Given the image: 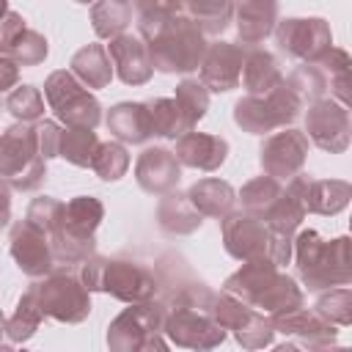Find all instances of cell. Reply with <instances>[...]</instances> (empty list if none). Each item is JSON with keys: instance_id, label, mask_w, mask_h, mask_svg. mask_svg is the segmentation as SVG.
<instances>
[{"instance_id": "30bf717a", "label": "cell", "mask_w": 352, "mask_h": 352, "mask_svg": "<svg viewBox=\"0 0 352 352\" xmlns=\"http://www.w3.org/2000/svg\"><path fill=\"white\" fill-rule=\"evenodd\" d=\"M107 124L118 138L132 140V143H140L151 132V118H148V110L143 104H118L110 113Z\"/></svg>"}, {"instance_id": "9a60e30c", "label": "cell", "mask_w": 352, "mask_h": 352, "mask_svg": "<svg viewBox=\"0 0 352 352\" xmlns=\"http://www.w3.org/2000/svg\"><path fill=\"white\" fill-rule=\"evenodd\" d=\"M41 316H44V314H41V308H38L36 294H33V292L25 294V297L19 300V305H16L14 319L8 322V336H11L14 341H22V338L33 336V330H36V324H38Z\"/></svg>"}, {"instance_id": "ac0fdd59", "label": "cell", "mask_w": 352, "mask_h": 352, "mask_svg": "<svg viewBox=\"0 0 352 352\" xmlns=\"http://www.w3.org/2000/svg\"><path fill=\"white\" fill-rule=\"evenodd\" d=\"M91 165L99 170L102 179H118L126 170L129 160H126V151L121 146H102V148H96Z\"/></svg>"}, {"instance_id": "5b68a950", "label": "cell", "mask_w": 352, "mask_h": 352, "mask_svg": "<svg viewBox=\"0 0 352 352\" xmlns=\"http://www.w3.org/2000/svg\"><path fill=\"white\" fill-rule=\"evenodd\" d=\"M311 138L330 151L346 146V110L336 104H316L311 110Z\"/></svg>"}, {"instance_id": "8fae6325", "label": "cell", "mask_w": 352, "mask_h": 352, "mask_svg": "<svg viewBox=\"0 0 352 352\" xmlns=\"http://www.w3.org/2000/svg\"><path fill=\"white\" fill-rule=\"evenodd\" d=\"M228 52L231 47H214L209 60L204 63V80L212 85V91H228L242 74V69H228Z\"/></svg>"}, {"instance_id": "7a4b0ae2", "label": "cell", "mask_w": 352, "mask_h": 352, "mask_svg": "<svg viewBox=\"0 0 352 352\" xmlns=\"http://www.w3.org/2000/svg\"><path fill=\"white\" fill-rule=\"evenodd\" d=\"M47 99L55 107V113L74 124V126H94L99 121V104L94 102V96H88L66 72H58L50 77L47 82Z\"/></svg>"}, {"instance_id": "52a82bcc", "label": "cell", "mask_w": 352, "mask_h": 352, "mask_svg": "<svg viewBox=\"0 0 352 352\" xmlns=\"http://www.w3.org/2000/svg\"><path fill=\"white\" fill-rule=\"evenodd\" d=\"M14 258L19 261V267L28 272V275H41L50 270V253L41 242V231L36 226H25V228H16L14 234Z\"/></svg>"}, {"instance_id": "3957f363", "label": "cell", "mask_w": 352, "mask_h": 352, "mask_svg": "<svg viewBox=\"0 0 352 352\" xmlns=\"http://www.w3.org/2000/svg\"><path fill=\"white\" fill-rule=\"evenodd\" d=\"M33 294L38 300L41 314H50L60 322H80L91 311L82 286L74 283L72 278H52Z\"/></svg>"}, {"instance_id": "d6986e66", "label": "cell", "mask_w": 352, "mask_h": 352, "mask_svg": "<svg viewBox=\"0 0 352 352\" xmlns=\"http://www.w3.org/2000/svg\"><path fill=\"white\" fill-rule=\"evenodd\" d=\"M8 110L19 118H36L41 113V96L33 88H19L11 99H8Z\"/></svg>"}, {"instance_id": "ffe728a7", "label": "cell", "mask_w": 352, "mask_h": 352, "mask_svg": "<svg viewBox=\"0 0 352 352\" xmlns=\"http://www.w3.org/2000/svg\"><path fill=\"white\" fill-rule=\"evenodd\" d=\"M190 8L198 14V16H206V14H220L226 16V8H228V0H187Z\"/></svg>"}, {"instance_id": "277c9868", "label": "cell", "mask_w": 352, "mask_h": 352, "mask_svg": "<svg viewBox=\"0 0 352 352\" xmlns=\"http://www.w3.org/2000/svg\"><path fill=\"white\" fill-rule=\"evenodd\" d=\"M165 333L182 344V346H214L220 338H223V327L220 324H212L204 314L198 311H176L168 324H165Z\"/></svg>"}, {"instance_id": "2e32d148", "label": "cell", "mask_w": 352, "mask_h": 352, "mask_svg": "<svg viewBox=\"0 0 352 352\" xmlns=\"http://www.w3.org/2000/svg\"><path fill=\"white\" fill-rule=\"evenodd\" d=\"M96 154V138L88 126H74L63 138V157H69L74 165H91Z\"/></svg>"}, {"instance_id": "44dd1931", "label": "cell", "mask_w": 352, "mask_h": 352, "mask_svg": "<svg viewBox=\"0 0 352 352\" xmlns=\"http://www.w3.org/2000/svg\"><path fill=\"white\" fill-rule=\"evenodd\" d=\"M6 217H8V190L0 184V226L6 223Z\"/></svg>"}, {"instance_id": "4fadbf2b", "label": "cell", "mask_w": 352, "mask_h": 352, "mask_svg": "<svg viewBox=\"0 0 352 352\" xmlns=\"http://www.w3.org/2000/svg\"><path fill=\"white\" fill-rule=\"evenodd\" d=\"M190 198H192V204L201 206L204 212L220 214V212L228 209V204H231V190H228V184H223V182L206 179V182H201V184H195V187L190 190Z\"/></svg>"}, {"instance_id": "ba28073f", "label": "cell", "mask_w": 352, "mask_h": 352, "mask_svg": "<svg viewBox=\"0 0 352 352\" xmlns=\"http://www.w3.org/2000/svg\"><path fill=\"white\" fill-rule=\"evenodd\" d=\"M179 157L184 165H192V168H204V170H212L223 162L226 157V140L220 138H209V135H187L182 138L179 143Z\"/></svg>"}, {"instance_id": "7402d4cb", "label": "cell", "mask_w": 352, "mask_h": 352, "mask_svg": "<svg viewBox=\"0 0 352 352\" xmlns=\"http://www.w3.org/2000/svg\"><path fill=\"white\" fill-rule=\"evenodd\" d=\"M0 336H3V316H0Z\"/></svg>"}, {"instance_id": "e0dca14e", "label": "cell", "mask_w": 352, "mask_h": 352, "mask_svg": "<svg viewBox=\"0 0 352 352\" xmlns=\"http://www.w3.org/2000/svg\"><path fill=\"white\" fill-rule=\"evenodd\" d=\"M176 104L182 107V113H184V118H187V126H192V124L204 116V110H206L204 85H198V82H192V80L182 82V85H179V99H176Z\"/></svg>"}, {"instance_id": "8992f818", "label": "cell", "mask_w": 352, "mask_h": 352, "mask_svg": "<svg viewBox=\"0 0 352 352\" xmlns=\"http://www.w3.org/2000/svg\"><path fill=\"white\" fill-rule=\"evenodd\" d=\"M138 179L148 192H162L176 184L179 165L170 151L165 148H148L138 162Z\"/></svg>"}, {"instance_id": "7c38bea8", "label": "cell", "mask_w": 352, "mask_h": 352, "mask_svg": "<svg viewBox=\"0 0 352 352\" xmlns=\"http://www.w3.org/2000/svg\"><path fill=\"white\" fill-rule=\"evenodd\" d=\"M74 69H77V74L88 82V85H94V88H99V85H104L107 80H110V60L104 58V50L102 47H91V50H82L77 58H74Z\"/></svg>"}, {"instance_id": "5bb4252c", "label": "cell", "mask_w": 352, "mask_h": 352, "mask_svg": "<svg viewBox=\"0 0 352 352\" xmlns=\"http://www.w3.org/2000/svg\"><path fill=\"white\" fill-rule=\"evenodd\" d=\"M245 82H248V91L253 94H267L275 82H278V69H275V60L267 55V52H256L245 69Z\"/></svg>"}, {"instance_id": "9c48e42d", "label": "cell", "mask_w": 352, "mask_h": 352, "mask_svg": "<svg viewBox=\"0 0 352 352\" xmlns=\"http://www.w3.org/2000/svg\"><path fill=\"white\" fill-rule=\"evenodd\" d=\"M110 52L116 58V63L121 66V77L124 82H143L151 74V66L146 60V47L132 38V36H121L110 44Z\"/></svg>"}, {"instance_id": "6da1fadb", "label": "cell", "mask_w": 352, "mask_h": 352, "mask_svg": "<svg viewBox=\"0 0 352 352\" xmlns=\"http://www.w3.org/2000/svg\"><path fill=\"white\" fill-rule=\"evenodd\" d=\"M226 286L228 292L245 297L253 305H264V311L272 314L292 311V305H300V292L294 289V283L289 278L275 275L272 264L267 261H253L250 270L234 275Z\"/></svg>"}]
</instances>
